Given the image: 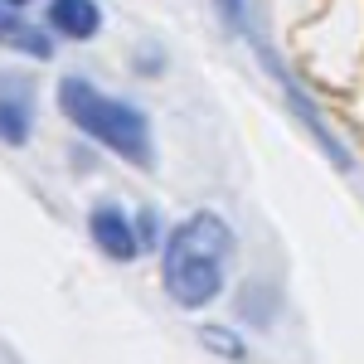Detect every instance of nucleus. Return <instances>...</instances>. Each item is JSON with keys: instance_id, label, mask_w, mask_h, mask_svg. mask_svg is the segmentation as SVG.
Here are the masks:
<instances>
[{"instance_id": "nucleus-8", "label": "nucleus", "mask_w": 364, "mask_h": 364, "mask_svg": "<svg viewBox=\"0 0 364 364\" xmlns=\"http://www.w3.org/2000/svg\"><path fill=\"white\" fill-rule=\"evenodd\" d=\"M0 5H25V0H0Z\"/></svg>"}, {"instance_id": "nucleus-6", "label": "nucleus", "mask_w": 364, "mask_h": 364, "mask_svg": "<svg viewBox=\"0 0 364 364\" xmlns=\"http://www.w3.org/2000/svg\"><path fill=\"white\" fill-rule=\"evenodd\" d=\"M0 44H15V49H25V54H34V58L49 54V39H44L39 29L20 25L15 15H0Z\"/></svg>"}, {"instance_id": "nucleus-1", "label": "nucleus", "mask_w": 364, "mask_h": 364, "mask_svg": "<svg viewBox=\"0 0 364 364\" xmlns=\"http://www.w3.org/2000/svg\"><path fill=\"white\" fill-rule=\"evenodd\" d=\"M228 248H233V233L224 228V219L214 214L185 219L166 243V262H161L166 291L180 306H209L224 287Z\"/></svg>"}, {"instance_id": "nucleus-2", "label": "nucleus", "mask_w": 364, "mask_h": 364, "mask_svg": "<svg viewBox=\"0 0 364 364\" xmlns=\"http://www.w3.org/2000/svg\"><path fill=\"white\" fill-rule=\"evenodd\" d=\"M58 107H63V117H68L78 132H87L92 141H102L122 161L151 170V161H156V156H151V127H146V117H141L136 107H127V102H117L107 92H97V87L83 83V78H63Z\"/></svg>"}, {"instance_id": "nucleus-5", "label": "nucleus", "mask_w": 364, "mask_h": 364, "mask_svg": "<svg viewBox=\"0 0 364 364\" xmlns=\"http://www.w3.org/2000/svg\"><path fill=\"white\" fill-rule=\"evenodd\" d=\"M92 238H97V248L107 257H136V233L127 224V214H117V209L92 214Z\"/></svg>"}, {"instance_id": "nucleus-7", "label": "nucleus", "mask_w": 364, "mask_h": 364, "mask_svg": "<svg viewBox=\"0 0 364 364\" xmlns=\"http://www.w3.org/2000/svg\"><path fill=\"white\" fill-rule=\"evenodd\" d=\"M219 10H224V20L238 34H252V20H248V0H219Z\"/></svg>"}, {"instance_id": "nucleus-3", "label": "nucleus", "mask_w": 364, "mask_h": 364, "mask_svg": "<svg viewBox=\"0 0 364 364\" xmlns=\"http://www.w3.org/2000/svg\"><path fill=\"white\" fill-rule=\"evenodd\" d=\"M34 122V92L25 78H0V141L20 146Z\"/></svg>"}, {"instance_id": "nucleus-4", "label": "nucleus", "mask_w": 364, "mask_h": 364, "mask_svg": "<svg viewBox=\"0 0 364 364\" xmlns=\"http://www.w3.org/2000/svg\"><path fill=\"white\" fill-rule=\"evenodd\" d=\"M49 25L68 39H92L102 25V10L92 0H49Z\"/></svg>"}]
</instances>
